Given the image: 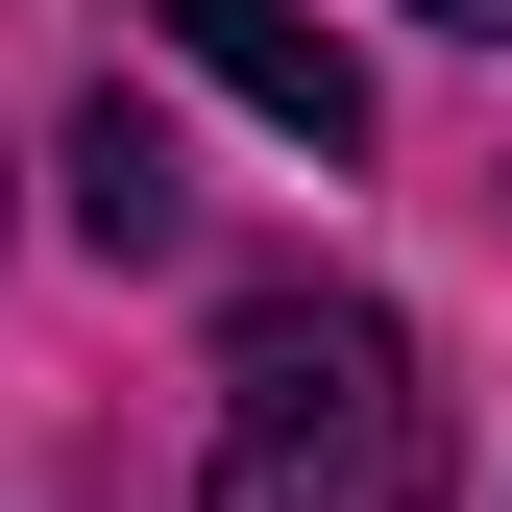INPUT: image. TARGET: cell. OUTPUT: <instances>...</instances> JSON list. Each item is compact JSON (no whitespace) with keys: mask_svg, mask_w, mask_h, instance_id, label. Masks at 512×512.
I'll return each instance as SVG.
<instances>
[{"mask_svg":"<svg viewBox=\"0 0 512 512\" xmlns=\"http://www.w3.org/2000/svg\"><path fill=\"white\" fill-rule=\"evenodd\" d=\"M439 488V391L366 293H244L220 317V464L196 512H415Z\"/></svg>","mask_w":512,"mask_h":512,"instance_id":"6da1fadb","label":"cell"},{"mask_svg":"<svg viewBox=\"0 0 512 512\" xmlns=\"http://www.w3.org/2000/svg\"><path fill=\"white\" fill-rule=\"evenodd\" d=\"M147 25H171V49H196V74H220L244 122H269V147H317V171H342V147H366V49H342V25H317V0H147Z\"/></svg>","mask_w":512,"mask_h":512,"instance_id":"7a4b0ae2","label":"cell"},{"mask_svg":"<svg viewBox=\"0 0 512 512\" xmlns=\"http://www.w3.org/2000/svg\"><path fill=\"white\" fill-rule=\"evenodd\" d=\"M74 244H98V269H171V244H196V196H171V122H147V98H98V122H74Z\"/></svg>","mask_w":512,"mask_h":512,"instance_id":"3957f363","label":"cell"},{"mask_svg":"<svg viewBox=\"0 0 512 512\" xmlns=\"http://www.w3.org/2000/svg\"><path fill=\"white\" fill-rule=\"evenodd\" d=\"M415 25H464V49H512V0H415Z\"/></svg>","mask_w":512,"mask_h":512,"instance_id":"277c9868","label":"cell"}]
</instances>
